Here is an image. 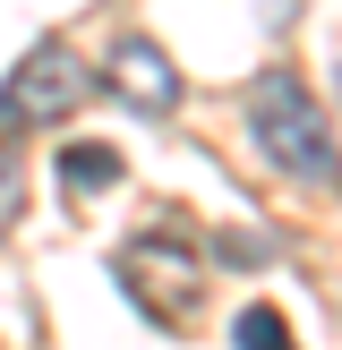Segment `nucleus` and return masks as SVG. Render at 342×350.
<instances>
[{"mask_svg": "<svg viewBox=\"0 0 342 350\" xmlns=\"http://www.w3.org/2000/svg\"><path fill=\"white\" fill-rule=\"evenodd\" d=\"M248 137L291 180H334V137H325V111L300 68H256L248 77Z\"/></svg>", "mask_w": 342, "mask_h": 350, "instance_id": "f257e3e1", "label": "nucleus"}, {"mask_svg": "<svg viewBox=\"0 0 342 350\" xmlns=\"http://www.w3.org/2000/svg\"><path fill=\"white\" fill-rule=\"evenodd\" d=\"M86 94H94V68L68 43H34L26 60L0 77V129H51V120H68Z\"/></svg>", "mask_w": 342, "mask_h": 350, "instance_id": "f03ea898", "label": "nucleus"}, {"mask_svg": "<svg viewBox=\"0 0 342 350\" xmlns=\"http://www.w3.org/2000/svg\"><path fill=\"white\" fill-rule=\"evenodd\" d=\"M103 85H111L120 103H137V111H171V103H180V68H171V51L146 43V34H129V43L111 51Z\"/></svg>", "mask_w": 342, "mask_h": 350, "instance_id": "7ed1b4c3", "label": "nucleus"}, {"mask_svg": "<svg viewBox=\"0 0 342 350\" xmlns=\"http://www.w3.org/2000/svg\"><path fill=\"white\" fill-rule=\"evenodd\" d=\"M60 188H68V197H103V188H120V154L111 146H60Z\"/></svg>", "mask_w": 342, "mask_h": 350, "instance_id": "20e7f679", "label": "nucleus"}, {"mask_svg": "<svg viewBox=\"0 0 342 350\" xmlns=\"http://www.w3.org/2000/svg\"><path fill=\"white\" fill-rule=\"evenodd\" d=\"M239 350H291V325H282V308H239Z\"/></svg>", "mask_w": 342, "mask_h": 350, "instance_id": "39448f33", "label": "nucleus"}, {"mask_svg": "<svg viewBox=\"0 0 342 350\" xmlns=\"http://www.w3.org/2000/svg\"><path fill=\"white\" fill-rule=\"evenodd\" d=\"M17 214H26V163H17V146L0 137V239L17 231Z\"/></svg>", "mask_w": 342, "mask_h": 350, "instance_id": "423d86ee", "label": "nucleus"}, {"mask_svg": "<svg viewBox=\"0 0 342 350\" xmlns=\"http://www.w3.org/2000/svg\"><path fill=\"white\" fill-rule=\"evenodd\" d=\"M222 256H231V265H256V256H265V239H248V231H222Z\"/></svg>", "mask_w": 342, "mask_h": 350, "instance_id": "0eeeda50", "label": "nucleus"}]
</instances>
